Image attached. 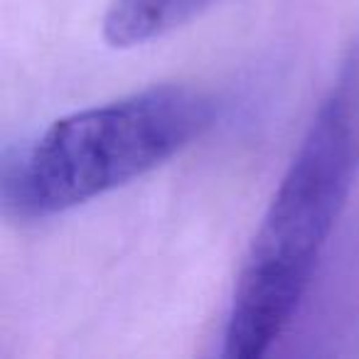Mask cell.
<instances>
[{
    "instance_id": "cell-3",
    "label": "cell",
    "mask_w": 359,
    "mask_h": 359,
    "mask_svg": "<svg viewBox=\"0 0 359 359\" xmlns=\"http://www.w3.org/2000/svg\"><path fill=\"white\" fill-rule=\"evenodd\" d=\"M215 0H114L104 18L111 47H135L172 32L197 18Z\"/></svg>"
},
{
    "instance_id": "cell-2",
    "label": "cell",
    "mask_w": 359,
    "mask_h": 359,
    "mask_svg": "<svg viewBox=\"0 0 359 359\" xmlns=\"http://www.w3.org/2000/svg\"><path fill=\"white\" fill-rule=\"evenodd\" d=\"M217 116L210 94L182 84L135 91L55 121L8 160V215L45 219L150 172L197 140Z\"/></svg>"
},
{
    "instance_id": "cell-1",
    "label": "cell",
    "mask_w": 359,
    "mask_h": 359,
    "mask_svg": "<svg viewBox=\"0 0 359 359\" xmlns=\"http://www.w3.org/2000/svg\"><path fill=\"white\" fill-rule=\"evenodd\" d=\"M357 172L359 32L249 246L226 315V357H264L290 325Z\"/></svg>"
}]
</instances>
